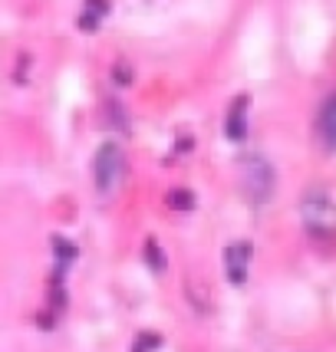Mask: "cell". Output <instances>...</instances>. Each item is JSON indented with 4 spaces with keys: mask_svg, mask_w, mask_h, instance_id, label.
I'll return each mask as SVG.
<instances>
[{
    "mask_svg": "<svg viewBox=\"0 0 336 352\" xmlns=\"http://www.w3.org/2000/svg\"><path fill=\"white\" fill-rule=\"evenodd\" d=\"M300 214H304V224H306L310 234H317V237H330V234H336V204L323 188L306 191L304 204H300Z\"/></svg>",
    "mask_w": 336,
    "mask_h": 352,
    "instance_id": "obj_1",
    "label": "cell"
},
{
    "mask_svg": "<svg viewBox=\"0 0 336 352\" xmlns=\"http://www.w3.org/2000/svg\"><path fill=\"white\" fill-rule=\"evenodd\" d=\"M123 171H125L123 148H119L116 142H106V145L96 152V158H92V178H96V191H99L103 198H109V195L119 188V182H123Z\"/></svg>",
    "mask_w": 336,
    "mask_h": 352,
    "instance_id": "obj_2",
    "label": "cell"
},
{
    "mask_svg": "<svg viewBox=\"0 0 336 352\" xmlns=\"http://www.w3.org/2000/svg\"><path fill=\"white\" fill-rule=\"evenodd\" d=\"M241 188H244V195L254 204H264V201L271 198V191H274V171L271 165L258 158V155H251L241 162Z\"/></svg>",
    "mask_w": 336,
    "mask_h": 352,
    "instance_id": "obj_3",
    "label": "cell"
},
{
    "mask_svg": "<svg viewBox=\"0 0 336 352\" xmlns=\"http://www.w3.org/2000/svg\"><path fill=\"white\" fill-rule=\"evenodd\" d=\"M247 261H251V244H247V241L228 247L224 263H228V280L231 283H244L247 280Z\"/></svg>",
    "mask_w": 336,
    "mask_h": 352,
    "instance_id": "obj_4",
    "label": "cell"
},
{
    "mask_svg": "<svg viewBox=\"0 0 336 352\" xmlns=\"http://www.w3.org/2000/svg\"><path fill=\"white\" fill-rule=\"evenodd\" d=\"M317 129H320L323 145H326L330 152H336V92L326 99V102H323L320 119H317Z\"/></svg>",
    "mask_w": 336,
    "mask_h": 352,
    "instance_id": "obj_5",
    "label": "cell"
},
{
    "mask_svg": "<svg viewBox=\"0 0 336 352\" xmlns=\"http://www.w3.org/2000/svg\"><path fill=\"white\" fill-rule=\"evenodd\" d=\"M244 109H247V99H241V102H234V109H231V116H228V138H231V142H241V138L247 135Z\"/></svg>",
    "mask_w": 336,
    "mask_h": 352,
    "instance_id": "obj_6",
    "label": "cell"
},
{
    "mask_svg": "<svg viewBox=\"0 0 336 352\" xmlns=\"http://www.w3.org/2000/svg\"><path fill=\"white\" fill-rule=\"evenodd\" d=\"M168 208H195L191 191H171V195H168Z\"/></svg>",
    "mask_w": 336,
    "mask_h": 352,
    "instance_id": "obj_7",
    "label": "cell"
}]
</instances>
